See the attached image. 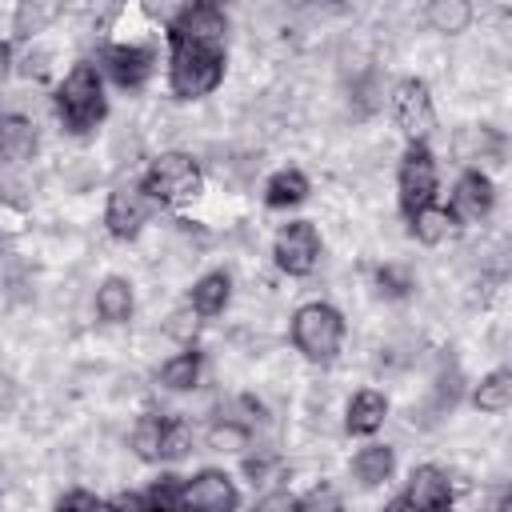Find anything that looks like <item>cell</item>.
Listing matches in <instances>:
<instances>
[{
  "label": "cell",
  "mask_w": 512,
  "mask_h": 512,
  "mask_svg": "<svg viewBox=\"0 0 512 512\" xmlns=\"http://www.w3.org/2000/svg\"><path fill=\"white\" fill-rule=\"evenodd\" d=\"M200 368H204V356L192 344H184V352H176L172 360L160 364V384L168 392H192L200 384Z\"/></svg>",
  "instance_id": "obj_22"
},
{
  "label": "cell",
  "mask_w": 512,
  "mask_h": 512,
  "mask_svg": "<svg viewBox=\"0 0 512 512\" xmlns=\"http://www.w3.org/2000/svg\"><path fill=\"white\" fill-rule=\"evenodd\" d=\"M100 68L112 76V84L136 92L148 84V76L156 72V52L148 44H108L100 52Z\"/></svg>",
  "instance_id": "obj_11"
},
{
  "label": "cell",
  "mask_w": 512,
  "mask_h": 512,
  "mask_svg": "<svg viewBox=\"0 0 512 512\" xmlns=\"http://www.w3.org/2000/svg\"><path fill=\"white\" fill-rule=\"evenodd\" d=\"M164 424H168V416H160V412H144V416L136 420V428H132V452H136L140 460L160 464V440H164Z\"/></svg>",
  "instance_id": "obj_25"
},
{
  "label": "cell",
  "mask_w": 512,
  "mask_h": 512,
  "mask_svg": "<svg viewBox=\"0 0 512 512\" xmlns=\"http://www.w3.org/2000/svg\"><path fill=\"white\" fill-rule=\"evenodd\" d=\"M452 228H456V216H452L448 208H440L436 200H428V204H420L416 212H408V236H412L416 244H424V248L444 244Z\"/></svg>",
  "instance_id": "obj_15"
},
{
  "label": "cell",
  "mask_w": 512,
  "mask_h": 512,
  "mask_svg": "<svg viewBox=\"0 0 512 512\" xmlns=\"http://www.w3.org/2000/svg\"><path fill=\"white\" fill-rule=\"evenodd\" d=\"M136 308V296H132V284L124 276H104L100 288H96V316L104 324H124Z\"/></svg>",
  "instance_id": "obj_19"
},
{
  "label": "cell",
  "mask_w": 512,
  "mask_h": 512,
  "mask_svg": "<svg viewBox=\"0 0 512 512\" xmlns=\"http://www.w3.org/2000/svg\"><path fill=\"white\" fill-rule=\"evenodd\" d=\"M492 208H496V184H492V176L480 172V168H468L456 180V188H452L448 212L456 216V224H480V220L492 216Z\"/></svg>",
  "instance_id": "obj_12"
},
{
  "label": "cell",
  "mask_w": 512,
  "mask_h": 512,
  "mask_svg": "<svg viewBox=\"0 0 512 512\" xmlns=\"http://www.w3.org/2000/svg\"><path fill=\"white\" fill-rule=\"evenodd\" d=\"M16 400H20V384L8 372H0V412H12Z\"/></svg>",
  "instance_id": "obj_31"
},
{
  "label": "cell",
  "mask_w": 512,
  "mask_h": 512,
  "mask_svg": "<svg viewBox=\"0 0 512 512\" xmlns=\"http://www.w3.org/2000/svg\"><path fill=\"white\" fill-rule=\"evenodd\" d=\"M56 504H60V508H100L104 500H100L96 492H64Z\"/></svg>",
  "instance_id": "obj_30"
},
{
  "label": "cell",
  "mask_w": 512,
  "mask_h": 512,
  "mask_svg": "<svg viewBox=\"0 0 512 512\" xmlns=\"http://www.w3.org/2000/svg\"><path fill=\"white\" fill-rule=\"evenodd\" d=\"M36 152V124L8 112L0 116V164H24Z\"/></svg>",
  "instance_id": "obj_17"
},
{
  "label": "cell",
  "mask_w": 512,
  "mask_h": 512,
  "mask_svg": "<svg viewBox=\"0 0 512 512\" xmlns=\"http://www.w3.org/2000/svg\"><path fill=\"white\" fill-rule=\"evenodd\" d=\"M424 20L440 36H460L472 24V0H428L424 4Z\"/></svg>",
  "instance_id": "obj_23"
},
{
  "label": "cell",
  "mask_w": 512,
  "mask_h": 512,
  "mask_svg": "<svg viewBox=\"0 0 512 512\" xmlns=\"http://www.w3.org/2000/svg\"><path fill=\"white\" fill-rule=\"evenodd\" d=\"M452 496H456L452 492V476L444 468H436V464H420V468H412L408 488L396 496V504L400 508H424V512H432V508H448Z\"/></svg>",
  "instance_id": "obj_13"
},
{
  "label": "cell",
  "mask_w": 512,
  "mask_h": 512,
  "mask_svg": "<svg viewBox=\"0 0 512 512\" xmlns=\"http://www.w3.org/2000/svg\"><path fill=\"white\" fill-rule=\"evenodd\" d=\"M452 148H456V156H460L464 164H500V156H504V136H500L496 128H488V124H480V128H460V136L452 140Z\"/></svg>",
  "instance_id": "obj_14"
},
{
  "label": "cell",
  "mask_w": 512,
  "mask_h": 512,
  "mask_svg": "<svg viewBox=\"0 0 512 512\" xmlns=\"http://www.w3.org/2000/svg\"><path fill=\"white\" fill-rule=\"evenodd\" d=\"M140 504H144V508H180V476H172V472L156 476V480L140 492Z\"/></svg>",
  "instance_id": "obj_28"
},
{
  "label": "cell",
  "mask_w": 512,
  "mask_h": 512,
  "mask_svg": "<svg viewBox=\"0 0 512 512\" xmlns=\"http://www.w3.org/2000/svg\"><path fill=\"white\" fill-rule=\"evenodd\" d=\"M168 40L224 48V40H228V12H224V4L220 0H192V4H184L172 16V24H168Z\"/></svg>",
  "instance_id": "obj_6"
},
{
  "label": "cell",
  "mask_w": 512,
  "mask_h": 512,
  "mask_svg": "<svg viewBox=\"0 0 512 512\" xmlns=\"http://www.w3.org/2000/svg\"><path fill=\"white\" fill-rule=\"evenodd\" d=\"M228 300H232V276L228 272H204L196 284H192V292H188V304L208 320V316H220L224 308H228Z\"/></svg>",
  "instance_id": "obj_20"
},
{
  "label": "cell",
  "mask_w": 512,
  "mask_h": 512,
  "mask_svg": "<svg viewBox=\"0 0 512 512\" xmlns=\"http://www.w3.org/2000/svg\"><path fill=\"white\" fill-rule=\"evenodd\" d=\"M308 200V176L300 168H280L264 184V204L268 208H296Z\"/></svg>",
  "instance_id": "obj_21"
},
{
  "label": "cell",
  "mask_w": 512,
  "mask_h": 512,
  "mask_svg": "<svg viewBox=\"0 0 512 512\" xmlns=\"http://www.w3.org/2000/svg\"><path fill=\"white\" fill-rule=\"evenodd\" d=\"M168 88L176 100H200L224 80V48H204V44H184L168 40Z\"/></svg>",
  "instance_id": "obj_2"
},
{
  "label": "cell",
  "mask_w": 512,
  "mask_h": 512,
  "mask_svg": "<svg viewBox=\"0 0 512 512\" xmlns=\"http://www.w3.org/2000/svg\"><path fill=\"white\" fill-rule=\"evenodd\" d=\"M384 416H388V400L384 392L376 388H360L352 400H348V416H344V428L352 436H372L384 428Z\"/></svg>",
  "instance_id": "obj_16"
},
{
  "label": "cell",
  "mask_w": 512,
  "mask_h": 512,
  "mask_svg": "<svg viewBox=\"0 0 512 512\" xmlns=\"http://www.w3.org/2000/svg\"><path fill=\"white\" fill-rule=\"evenodd\" d=\"M472 404L480 412H488V416L508 412V404H512V372L508 368H492L488 376H480V384L472 388Z\"/></svg>",
  "instance_id": "obj_24"
},
{
  "label": "cell",
  "mask_w": 512,
  "mask_h": 512,
  "mask_svg": "<svg viewBox=\"0 0 512 512\" xmlns=\"http://www.w3.org/2000/svg\"><path fill=\"white\" fill-rule=\"evenodd\" d=\"M240 504L236 480L224 468H204L188 480H180V508H204V512H228Z\"/></svg>",
  "instance_id": "obj_10"
},
{
  "label": "cell",
  "mask_w": 512,
  "mask_h": 512,
  "mask_svg": "<svg viewBox=\"0 0 512 512\" xmlns=\"http://www.w3.org/2000/svg\"><path fill=\"white\" fill-rule=\"evenodd\" d=\"M140 188H144L156 204L176 208V204H188V200L200 196L204 172H200V164H196L188 152H160V156L144 168Z\"/></svg>",
  "instance_id": "obj_4"
},
{
  "label": "cell",
  "mask_w": 512,
  "mask_h": 512,
  "mask_svg": "<svg viewBox=\"0 0 512 512\" xmlns=\"http://www.w3.org/2000/svg\"><path fill=\"white\" fill-rule=\"evenodd\" d=\"M56 112H60V124L72 132V136H84L92 132L104 116H108V96H104V76L96 64L80 60L72 64V72L60 80L56 88Z\"/></svg>",
  "instance_id": "obj_1"
},
{
  "label": "cell",
  "mask_w": 512,
  "mask_h": 512,
  "mask_svg": "<svg viewBox=\"0 0 512 512\" xmlns=\"http://www.w3.org/2000/svg\"><path fill=\"white\" fill-rule=\"evenodd\" d=\"M200 312L192 308V304H180V308H172L168 312V320H164V332L176 340V344H192L196 340V332H200Z\"/></svg>",
  "instance_id": "obj_29"
},
{
  "label": "cell",
  "mask_w": 512,
  "mask_h": 512,
  "mask_svg": "<svg viewBox=\"0 0 512 512\" xmlns=\"http://www.w3.org/2000/svg\"><path fill=\"white\" fill-rule=\"evenodd\" d=\"M152 208H156V200L140 184H116L108 192V204H104V224L116 240H136L140 228L148 224Z\"/></svg>",
  "instance_id": "obj_9"
},
{
  "label": "cell",
  "mask_w": 512,
  "mask_h": 512,
  "mask_svg": "<svg viewBox=\"0 0 512 512\" xmlns=\"http://www.w3.org/2000/svg\"><path fill=\"white\" fill-rule=\"evenodd\" d=\"M192 440H196L192 424L180 420V416H168V424H164V440H160V460H180V456H188Z\"/></svg>",
  "instance_id": "obj_27"
},
{
  "label": "cell",
  "mask_w": 512,
  "mask_h": 512,
  "mask_svg": "<svg viewBox=\"0 0 512 512\" xmlns=\"http://www.w3.org/2000/svg\"><path fill=\"white\" fill-rule=\"evenodd\" d=\"M0 492H4V476H0Z\"/></svg>",
  "instance_id": "obj_34"
},
{
  "label": "cell",
  "mask_w": 512,
  "mask_h": 512,
  "mask_svg": "<svg viewBox=\"0 0 512 512\" xmlns=\"http://www.w3.org/2000/svg\"><path fill=\"white\" fill-rule=\"evenodd\" d=\"M208 448L212 452H244L248 448V440H252V428L244 424V420H232V416H224V420H216L212 428H208Z\"/></svg>",
  "instance_id": "obj_26"
},
{
  "label": "cell",
  "mask_w": 512,
  "mask_h": 512,
  "mask_svg": "<svg viewBox=\"0 0 512 512\" xmlns=\"http://www.w3.org/2000/svg\"><path fill=\"white\" fill-rule=\"evenodd\" d=\"M320 232H316V224L312 220H292V224H284L280 232H276V240H272V260H276V268L280 272H288V276H308L316 264H320Z\"/></svg>",
  "instance_id": "obj_8"
},
{
  "label": "cell",
  "mask_w": 512,
  "mask_h": 512,
  "mask_svg": "<svg viewBox=\"0 0 512 512\" xmlns=\"http://www.w3.org/2000/svg\"><path fill=\"white\" fill-rule=\"evenodd\" d=\"M392 116L400 124V132L408 140H428L436 128V104H432V88L420 76H408L392 88Z\"/></svg>",
  "instance_id": "obj_7"
},
{
  "label": "cell",
  "mask_w": 512,
  "mask_h": 512,
  "mask_svg": "<svg viewBox=\"0 0 512 512\" xmlns=\"http://www.w3.org/2000/svg\"><path fill=\"white\" fill-rule=\"evenodd\" d=\"M8 72H12V48L0 40V88H4V80H8Z\"/></svg>",
  "instance_id": "obj_33"
},
{
  "label": "cell",
  "mask_w": 512,
  "mask_h": 512,
  "mask_svg": "<svg viewBox=\"0 0 512 512\" xmlns=\"http://www.w3.org/2000/svg\"><path fill=\"white\" fill-rule=\"evenodd\" d=\"M392 472H396V452L388 444H364L352 456V480L360 488H380L384 480H392Z\"/></svg>",
  "instance_id": "obj_18"
},
{
  "label": "cell",
  "mask_w": 512,
  "mask_h": 512,
  "mask_svg": "<svg viewBox=\"0 0 512 512\" xmlns=\"http://www.w3.org/2000/svg\"><path fill=\"white\" fill-rule=\"evenodd\" d=\"M436 188H440V168H436V156H432L428 140H408V148L400 156V168H396V192H400L404 216L416 212L420 204L436 200Z\"/></svg>",
  "instance_id": "obj_5"
},
{
  "label": "cell",
  "mask_w": 512,
  "mask_h": 512,
  "mask_svg": "<svg viewBox=\"0 0 512 512\" xmlns=\"http://www.w3.org/2000/svg\"><path fill=\"white\" fill-rule=\"evenodd\" d=\"M292 344L304 360L332 364L340 356V344H344V316L324 300L300 304L292 312Z\"/></svg>",
  "instance_id": "obj_3"
},
{
  "label": "cell",
  "mask_w": 512,
  "mask_h": 512,
  "mask_svg": "<svg viewBox=\"0 0 512 512\" xmlns=\"http://www.w3.org/2000/svg\"><path fill=\"white\" fill-rule=\"evenodd\" d=\"M260 508H296V496L276 492V496H264V500H260Z\"/></svg>",
  "instance_id": "obj_32"
}]
</instances>
